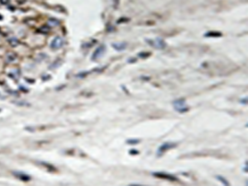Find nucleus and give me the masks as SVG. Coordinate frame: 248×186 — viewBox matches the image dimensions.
Listing matches in <instances>:
<instances>
[{
  "label": "nucleus",
  "mask_w": 248,
  "mask_h": 186,
  "mask_svg": "<svg viewBox=\"0 0 248 186\" xmlns=\"http://www.w3.org/2000/svg\"><path fill=\"white\" fill-rule=\"evenodd\" d=\"M173 107L175 110L180 113H187L189 110V108L186 104V101L185 98H179L173 101Z\"/></svg>",
  "instance_id": "1"
},
{
  "label": "nucleus",
  "mask_w": 248,
  "mask_h": 186,
  "mask_svg": "<svg viewBox=\"0 0 248 186\" xmlns=\"http://www.w3.org/2000/svg\"><path fill=\"white\" fill-rule=\"evenodd\" d=\"M146 41L150 46H153L155 49L163 50L166 47V43L165 42V41L161 38H159V37L155 39H146Z\"/></svg>",
  "instance_id": "2"
},
{
  "label": "nucleus",
  "mask_w": 248,
  "mask_h": 186,
  "mask_svg": "<svg viewBox=\"0 0 248 186\" xmlns=\"http://www.w3.org/2000/svg\"><path fill=\"white\" fill-rule=\"evenodd\" d=\"M177 146V143L175 142H170V141H167V142H165L159 146V148L157 149V156H161L164 153H165L166 151L170 150V149H173Z\"/></svg>",
  "instance_id": "3"
},
{
  "label": "nucleus",
  "mask_w": 248,
  "mask_h": 186,
  "mask_svg": "<svg viewBox=\"0 0 248 186\" xmlns=\"http://www.w3.org/2000/svg\"><path fill=\"white\" fill-rule=\"evenodd\" d=\"M152 175L155 176V177L163 179V180H167L170 181H177L178 180V179L176 178L175 176L170 175V174H165L164 172H155L152 174Z\"/></svg>",
  "instance_id": "4"
},
{
  "label": "nucleus",
  "mask_w": 248,
  "mask_h": 186,
  "mask_svg": "<svg viewBox=\"0 0 248 186\" xmlns=\"http://www.w3.org/2000/svg\"><path fill=\"white\" fill-rule=\"evenodd\" d=\"M105 51H106L105 46H103V45H101L100 46H98V48H97L95 51H94L93 55H92V60H93V61H96V60L101 58V57L104 55V53H105Z\"/></svg>",
  "instance_id": "5"
},
{
  "label": "nucleus",
  "mask_w": 248,
  "mask_h": 186,
  "mask_svg": "<svg viewBox=\"0 0 248 186\" xmlns=\"http://www.w3.org/2000/svg\"><path fill=\"white\" fill-rule=\"evenodd\" d=\"M64 44V40L60 36H56L55 37L54 40L52 41L51 44V46L52 49L54 50H57V49H60L61 47H62Z\"/></svg>",
  "instance_id": "6"
},
{
  "label": "nucleus",
  "mask_w": 248,
  "mask_h": 186,
  "mask_svg": "<svg viewBox=\"0 0 248 186\" xmlns=\"http://www.w3.org/2000/svg\"><path fill=\"white\" fill-rule=\"evenodd\" d=\"M112 46H113L116 51H124V50L126 48V43H125V42H116V43L112 44Z\"/></svg>",
  "instance_id": "7"
},
{
  "label": "nucleus",
  "mask_w": 248,
  "mask_h": 186,
  "mask_svg": "<svg viewBox=\"0 0 248 186\" xmlns=\"http://www.w3.org/2000/svg\"><path fill=\"white\" fill-rule=\"evenodd\" d=\"M14 175L17 176V178H19L20 180H23V181H28L31 180V177L29 175H27V174L25 173H22V172H17V171H15L13 172Z\"/></svg>",
  "instance_id": "8"
},
{
  "label": "nucleus",
  "mask_w": 248,
  "mask_h": 186,
  "mask_svg": "<svg viewBox=\"0 0 248 186\" xmlns=\"http://www.w3.org/2000/svg\"><path fill=\"white\" fill-rule=\"evenodd\" d=\"M222 36V34L221 33L220 31H208L204 34L205 37H220Z\"/></svg>",
  "instance_id": "9"
},
{
  "label": "nucleus",
  "mask_w": 248,
  "mask_h": 186,
  "mask_svg": "<svg viewBox=\"0 0 248 186\" xmlns=\"http://www.w3.org/2000/svg\"><path fill=\"white\" fill-rule=\"evenodd\" d=\"M216 178H217V180H218V181H220V182L222 183V185H227V186H228V185H230L229 182H228V181H227V180H226V179H225L224 177H223V176H222V175H217V176H216Z\"/></svg>",
  "instance_id": "10"
},
{
  "label": "nucleus",
  "mask_w": 248,
  "mask_h": 186,
  "mask_svg": "<svg viewBox=\"0 0 248 186\" xmlns=\"http://www.w3.org/2000/svg\"><path fill=\"white\" fill-rule=\"evenodd\" d=\"M140 140L139 139H136V138H131V139H128V140H126V144H129V145H136V144H138L139 142H140Z\"/></svg>",
  "instance_id": "11"
},
{
  "label": "nucleus",
  "mask_w": 248,
  "mask_h": 186,
  "mask_svg": "<svg viewBox=\"0 0 248 186\" xmlns=\"http://www.w3.org/2000/svg\"><path fill=\"white\" fill-rule=\"evenodd\" d=\"M151 56V53L150 52H141V53L138 54V56L140 58H142V59H145V58H147Z\"/></svg>",
  "instance_id": "12"
},
{
  "label": "nucleus",
  "mask_w": 248,
  "mask_h": 186,
  "mask_svg": "<svg viewBox=\"0 0 248 186\" xmlns=\"http://www.w3.org/2000/svg\"><path fill=\"white\" fill-rule=\"evenodd\" d=\"M48 24L51 27H55L59 24V21L56 19H50L48 21Z\"/></svg>",
  "instance_id": "13"
},
{
  "label": "nucleus",
  "mask_w": 248,
  "mask_h": 186,
  "mask_svg": "<svg viewBox=\"0 0 248 186\" xmlns=\"http://www.w3.org/2000/svg\"><path fill=\"white\" fill-rule=\"evenodd\" d=\"M8 41H9L10 45H11V46H16L18 44V41H17L16 38H11V39H9Z\"/></svg>",
  "instance_id": "14"
},
{
  "label": "nucleus",
  "mask_w": 248,
  "mask_h": 186,
  "mask_svg": "<svg viewBox=\"0 0 248 186\" xmlns=\"http://www.w3.org/2000/svg\"><path fill=\"white\" fill-rule=\"evenodd\" d=\"M16 58V55L13 54V53H9L8 55L7 56V59L8 61H14V59Z\"/></svg>",
  "instance_id": "15"
},
{
  "label": "nucleus",
  "mask_w": 248,
  "mask_h": 186,
  "mask_svg": "<svg viewBox=\"0 0 248 186\" xmlns=\"http://www.w3.org/2000/svg\"><path fill=\"white\" fill-rule=\"evenodd\" d=\"M40 31H41L42 33L46 34V33H47V32L50 31V27H46V26H43L42 27H41V28H40Z\"/></svg>",
  "instance_id": "16"
},
{
  "label": "nucleus",
  "mask_w": 248,
  "mask_h": 186,
  "mask_svg": "<svg viewBox=\"0 0 248 186\" xmlns=\"http://www.w3.org/2000/svg\"><path fill=\"white\" fill-rule=\"evenodd\" d=\"M129 154H130V155H138V154H139V151L134 150V149H133V150H130V151H129Z\"/></svg>",
  "instance_id": "17"
},
{
  "label": "nucleus",
  "mask_w": 248,
  "mask_h": 186,
  "mask_svg": "<svg viewBox=\"0 0 248 186\" xmlns=\"http://www.w3.org/2000/svg\"><path fill=\"white\" fill-rule=\"evenodd\" d=\"M1 2L2 3H5V2H7V0H1Z\"/></svg>",
  "instance_id": "18"
}]
</instances>
